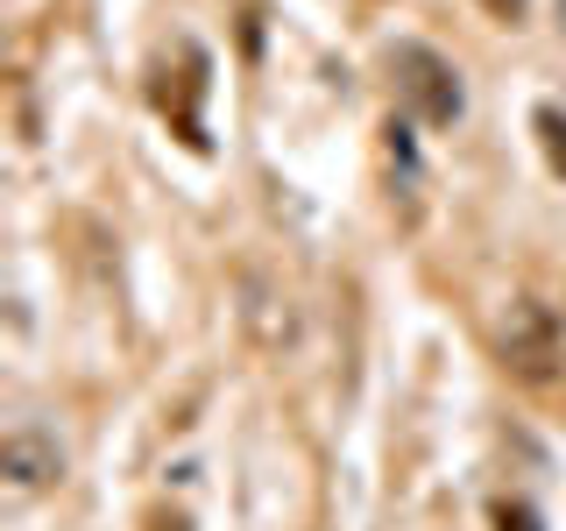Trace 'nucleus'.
Returning <instances> with one entry per match:
<instances>
[{
    "label": "nucleus",
    "instance_id": "nucleus-5",
    "mask_svg": "<svg viewBox=\"0 0 566 531\" xmlns=\"http://www.w3.org/2000/svg\"><path fill=\"white\" fill-rule=\"evenodd\" d=\"M489 8L503 14V22H517V14H524V0H489Z\"/></svg>",
    "mask_w": 566,
    "mask_h": 531
},
{
    "label": "nucleus",
    "instance_id": "nucleus-3",
    "mask_svg": "<svg viewBox=\"0 0 566 531\" xmlns=\"http://www.w3.org/2000/svg\"><path fill=\"white\" fill-rule=\"evenodd\" d=\"M0 475H8L14 496H35V489H50L64 475V447L43 433V425H14V433L0 439Z\"/></svg>",
    "mask_w": 566,
    "mask_h": 531
},
{
    "label": "nucleus",
    "instance_id": "nucleus-1",
    "mask_svg": "<svg viewBox=\"0 0 566 531\" xmlns=\"http://www.w3.org/2000/svg\"><path fill=\"white\" fill-rule=\"evenodd\" d=\"M389 71H397L403 100H411L418 121H432V128H453L460 114H468V93H460V71L439 58V50L424 43H397L389 50Z\"/></svg>",
    "mask_w": 566,
    "mask_h": 531
},
{
    "label": "nucleus",
    "instance_id": "nucleus-2",
    "mask_svg": "<svg viewBox=\"0 0 566 531\" xmlns=\"http://www.w3.org/2000/svg\"><path fill=\"white\" fill-rule=\"evenodd\" d=\"M495 347H503V368H517V376H553L566 354L559 312L538 305V298H510L503 326H495Z\"/></svg>",
    "mask_w": 566,
    "mask_h": 531
},
{
    "label": "nucleus",
    "instance_id": "nucleus-4",
    "mask_svg": "<svg viewBox=\"0 0 566 531\" xmlns=\"http://www.w3.org/2000/svg\"><path fill=\"white\" fill-rule=\"evenodd\" d=\"M495 531H538V510L531 503H495Z\"/></svg>",
    "mask_w": 566,
    "mask_h": 531
}]
</instances>
